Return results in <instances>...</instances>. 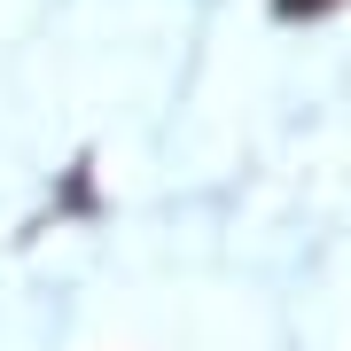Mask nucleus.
I'll return each instance as SVG.
<instances>
[{
    "label": "nucleus",
    "instance_id": "1",
    "mask_svg": "<svg viewBox=\"0 0 351 351\" xmlns=\"http://www.w3.org/2000/svg\"><path fill=\"white\" fill-rule=\"evenodd\" d=\"M328 8H343V0H274L281 24H313V16H328Z\"/></svg>",
    "mask_w": 351,
    "mask_h": 351
}]
</instances>
